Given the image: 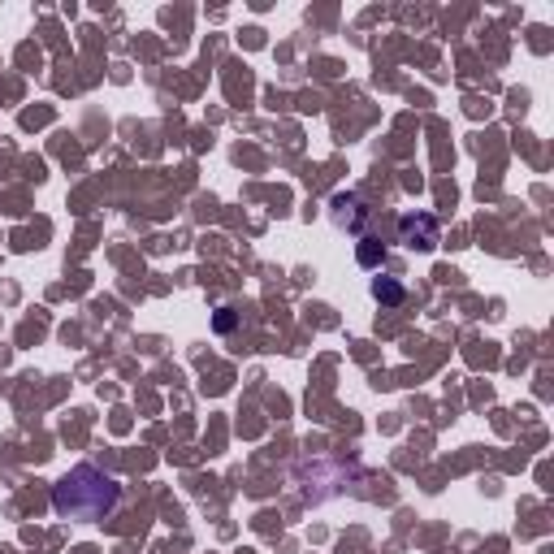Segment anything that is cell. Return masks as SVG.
I'll use <instances>...</instances> for the list:
<instances>
[{"instance_id":"3957f363","label":"cell","mask_w":554,"mask_h":554,"mask_svg":"<svg viewBox=\"0 0 554 554\" xmlns=\"http://www.w3.org/2000/svg\"><path fill=\"white\" fill-rule=\"evenodd\" d=\"M373 295H377L381 303H399V299H403V286L390 282V277H377V282H373Z\"/></svg>"},{"instance_id":"7a4b0ae2","label":"cell","mask_w":554,"mask_h":554,"mask_svg":"<svg viewBox=\"0 0 554 554\" xmlns=\"http://www.w3.org/2000/svg\"><path fill=\"white\" fill-rule=\"evenodd\" d=\"M403 239H407V247H420V252H429V247L438 243V221H433L429 213L403 217Z\"/></svg>"},{"instance_id":"6da1fadb","label":"cell","mask_w":554,"mask_h":554,"mask_svg":"<svg viewBox=\"0 0 554 554\" xmlns=\"http://www.w3.org/2000/svg\"><path fill=\"white\" fill-rule=\"evenodd\" d=\"M117 494H122V485H117L109 472H100L91 464H78L74 472H65V477L57 481L52 507H57L65 520H104L117 507Z\"/></svg>"}]
</instances>
